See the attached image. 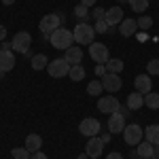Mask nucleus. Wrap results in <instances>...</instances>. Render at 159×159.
<instances>
[{"label":"nucleus","mask_w":159,"mask_h":159,"mask_svg":"<svg viewBox=\"0 0 159 159\" xmlns=\"http://www.w3.org/2000/svg\"><path fill=\"white\" fill-rule=\"evenodd\" d=\"M89 55H91V60L98 61V64H106V61L110 60L108 57V47L104 45V43H91L89 45Z\"/></svg>","instance_id":"39448f33"},{"label":"nucleus","mask_w":159,"mask_h":159,"mask_svg":"<svg viewBox=\"0 0 159 159\" xmlns=\"http://www.w3.org/2000/svg\"><path fill=\"white\" fill-rule=\"evenodd\" d=\"M121 76L119 74H112V72H106L102 76V87H104V91H108V93H115V91H119L121 89Z\"/></svg>","instance_id":"1a4fd4ad"},{"label":"nucleus","mask_w":159,"mask_h":159,"mask_svg":"<svg viewBox=\"0 0 159 159\" xmlns=\"http://www.w3.org/2000/svg\"><path fill=\"white\" fill-rule=\"evenodd\" d=\"M129 7L134 13H144L148 9V0H129Z\"/></svg>","instance_id":"a878e982"},{"label":"nucleus","mask_w":159,"mask_h":159,"mask_svg":"<svg viewBox=\"0 0 159 159\" xmlns=\"http://www.w3.org/2000/svg\"><path fill=\"white\" fill-rule=\"evenodd\" d=\"M15 68V53L11 49H2L0 51V70L9 72Z\"/></svg>","instance_id":"ddd939ff"},{"label":"nucleus","mask_w":159,"mask_h":159,"mask_svg":"<svg viewBox=\"0 0 159 159\" xmlns=\"http://www.w3.org/2000/svg\"><path fill=\"white\" fill-rule=\"evenodd\" d=\"M134 85H136V91H140L142 96H147L148 91H151V87H153V81H151L148 74H138L134 79Z\"/></svg>","instance_id":"4468645a"},{"label":"nucleus","mask_w":159,"mask_h":159,"mask_svg":"<svg viewBox=\"0 0 159 159\" xmlns=\"http://www.w3.org/2000/svg\"><path fill=\"white\" fill-rule=\"evenodd\" d=\"M74 43H79V45H91L93 43V36H96V30H93V25L87 24V21H81V24L74 25Z\"/></svg>","instance_id":"f03ea898"},{"label":"nucleus","mask_w":159,"mask_h":159,"mask_svg":"<svg viewBox=\"0 0 159 159\" xmlns=\"http://www.w3.org/2000/svg\"><path fill=\"white\" fill-rule=\"evenodd\" d=\"M136 159H147V157H136Z\"/></svg>","instance_id":"49530a36"},{"label":"nucleus","mask_w":159,"mask_h":159,"mask_svg":"<svg viewBox=\"0 0 159 159\" xmlns=\"http://www.w3.org/2000/svg\"><path fill=\"white\" fill-rule=\"evenodd\" d=\"M15 0H2V4H13Z\"/></svg>","instance_id":"79ce46f5"},{"label":"nucleus","mask_w":159,"mask_h":159,"mask_svg":"<svg viewBox=\"0 0 159 159\" xmlns=\"http://www.w3.org/2000/svg\"><path fill=\"white\" fill-rule=\"evenodd\" d=\"M64 60L68 61L70 66L81 64V60H83V51H81V47H68V49H66V55H64Z\"/></svg>","instance_id":"dca6fc26"},{"label":"nucleus","mask_w":159,"mask_h":159,"mask_svg":"<svg viewBox=\"0 0 159 159\" xmlns=\"http://www.w3.org/2000/svg\"><path fill=\"white\" fill-rule=\"evenodd\" d=\"M117 112H119L121 117H127V115H129V106H127V104H125V106H119V108H117Z\"/></svg>","instance_id":"f704fd0d"},{"label":"nucleus","mask_w":159,"mask_h":159,"mask_svg":"<svg viewBox=\"0 0 159 159\" xmlns=\"http://www.w3.org/2000/svg\"><path fill=\"white\" fill-rule=\"evenodd\" d=\"M40 147H43V138H40L38 134H30L28 138H25V148H28L30 153H38Z\"/></svg>","instance_id":"a211bd4d"},{"label":"nucleus","mask_w":159,"mask_h":159,"mask_svg":"<svg viewBox=\"0 0 159 159\" xmlns=\"http://www.w3.org/2000/svg\"><path fill=\"white\" fill-rule=\"evenodd\" d=\"M96 2H98V0H81V4H85L87 9H91V7H93Z\"/></svg>","instance_id":"e433bc0d"},{"label":"nucleus","mask_w":159,"mask_h":159,"mask_svg":"<svg viewBox=\"0 0 159 159\" xmlns=\"http://www.w3.org/2000/svg\"><path fill=\"white\" fill-rule=\"evenodd\" d=\"M87 157H93V159H98L100 155H102V148H104V142L100 140L98 136H93V138H89V142H87Z\"/></svg>","instance_id":"f8f14e48"},{"label":"nucleus","mask_w":159,"mask_h":159,"mask_svg":"<svg viewBox=\"0 0 159 159\" xmlns=\"http://www.w3.org/2000/svg\"><path fill=\"white\" fill-rule=\"evenodd\" d=\"M121 104H119V100L112 98V96H106V98H100L98 100V108L100 112H104V115H112V112H117Z\"/></svg>","instance_id":"9d476101"},{"label":"nucleus","mask_w":159,"mask_h":159,"mask_svg":"<svg viewBox=\"0 0 159 159\" xmlns=\"http://www.w3.org/2000/svg\"><path fill=\"white\" fill-rule=\"evenodd\" d=\"M144 106H148V108L157 110L159 108V93H155V91H148L147 96H144Z\"/></svg>","instance_id":"b1692460"},{"label":"nucleus","mask_w":159,"mask_h":159,"mask_svg":"<svg viewBox=\"0 0 159 159\" xmlns=\"http://www.w3.org/2000/svg\"><path fill=\"white\" fill-rule=\"evenodd\" d=\"M4 74H7V72H4V70H0V79H2V76H4Z\"/></svg>","instance_id":"37998d69"},{"label":"nucleus","mask_w":159,"mask_h":159,"mask_svg":"<svg viewBox=\"0 0 159 159\" xmlns=\"http://www.w3.org/2000/svg\"><path fill=\"white\" fill-rule=\"evenodd\" d=\"M91 17H93L96 21H102V19H106V11H104V9H100V7H96V9L91 11Z\"/></svg>","instance_id":"473e14b6"},{"label":"nucleus","mask_w":159,"mask_h":159,"mask_svg":"<svg viewBox=\"0 0 159 159\" xmlns=\"http://www.w3.org/2000/svg\"><path fill=\"white\" fill-rule=\"evenodd\" d=\"M68 76H70V81H83L85 79V68L81 66V64H76V66H70V72H68Z\"/></svg>","instance_id":"4be33fe9"},{"label":"nucleus","mask_w":159,"mask_h":159,"mask_svg":"<svg viewBox=\"0 0 159 159\" xmlns=\"http://www.w3.org/2000/svg\"><path fill=\"white\" fill-rule=\"evenodd\" d=\"M142 104H144V96H142L140 91H134V93L127 96V106H129V110L142 108Z\"/></svg>","instance_id":"6ab92c4d"},{"label":"nucleus","mask_w":159,"mask_h":159,"mask_svg":"<svg viewBox=\"0 0 159 159\" xmlns=\"http://www.w3.org/2000/svg\"><path fill=\"white\" fill-rule=\"evenodd\" d=\"M96 74L102 79V76L106 74V64H98V66H96Z\"/></svg>","instance_id":"72a5a7b5"},{"label":"nucleus","mask_w":159,"mask_h":159,"mask_svg":"<svg viewBox=\"0 0 159 159\" xmlns=\"http://www.w3.org/2000/svg\"><path fill=\"white\" fill-rule=\"evenodd\" d=\"M93 30H96V32H100V34H106V32H112V28H110V25L106 24V19H102V21H96V25H93Z\"/></svg>","instance_id":"7c9ffc66"},{"label":"nucleus","mask_w":159,"mask_h":159,"mask_svg":"<svg viewBox=\"0 0 159 159\" xmlns=\"http://www.w3.org/2000/svg\"><path fill=\"white\" fill-rule=\"evenodd\" d=\"M4 38H7V28L0 25V40H4Z\"/></svg>","instance_id":"a19ab883"},{"label":"nucleus","mask_w":159,"mask_h":159,"mask_svg":"<svg viewBox=\"0 0 159 159\" xmlns=\"http://www.w3.org/2000/svg\"><path fill=\"white\" fill-rule=\"evenodd\" d=\"M153 148H155V144H151L148 140H144V142H140V144H138L136 153H138V157H147V159H151V155H153Z\"/></svg>","instance_id":"412c9836"},{"label":"nucleus","mask_w":159,"mask_h":159,"mask_svg":"<svg viewBox=\"0 0 159 159\" xmlns=\"http://www.w3.org/2000/svg\"><path fill=\"white\" fill-rule=\"evenodd\" d=\"M30 159H47V155H45L43 151H38V153H32V155H30Z\"/></svg>","instance_id":"c9c22d12"},{"label":"nucleus","mask_w":159,"mask_h":159,"mask_svg":"<svg viewBox=\"0 0 159 159\" xmlns=\"http://www.w3.org/2000/svg\"><path fill=\"white\" fill-rule=\"evenodd\" d=\"M136 30H138V21L136 19H123L121 24H119V32H121L123 36H134Z\"/></svg>","instance_id":"f3484780"},{"label":"nucleus","mask_w":159,"mask_h":159,"mask_svg":"<svg viewBox=\"0 0 159 159\" xmlns=\"http://www.w3.org/2000/svg\"><path fill=\"white\" fill-rule=\"evenodd\" d=\"M74 15H76V17L81 19V21H85V19L89 17V15H91V13H89V9H87L85 4H79V7L74 9Z\"/></svg>","instance_id":"c85d7f7f"},{"label":"nucleus","mask_w":159,"mask_h":159,"mask_svg":"<svg viewBox=\"0 0 159 159\" xmlns=\"http://www.w3.org/2000/svg\"><path fill=\"white\" fill-rule=\"evenodd\" d=\"M136 21H138V28H140V30H148V28L153 25V19L147 17V15H140V19H136Z\"/></svg>","instance_id":"2f4dec72"},{"label":"nucleus","mask_w":159,"mask_h":159,"mask_svg":"<svg viewBox=\"0 0 159 159\" xmlns=\"http://www.w3.org/2000/svg\"><path fill=\"white\" fill-rule=\"evenodd\" d=\"M30 45H32V36L28 32H17L11 40V49L19 51V53H28L30 51Z\"/></svg>","instance_id":"423d86ee"},{"label":"nucleus","mask_w":159,"mask_h":159,"mask_svg":"<svg viewBox=\"0 0 159 159\" xmlns=\"http://www.w3.org/2000/svg\"><path fill=\"white\" fill-rule=\"evenodd\" d=\"M121 21H123V9L121 7H112V9L106 11V24L110 28H115V25L121 24Z\"/></svg>","instance_id":"2eb2a0df"},{"label":"nucleus","mask_w":159,"mask_h":159,"mask_svg":"<svg viewBox=\"0 0 159 159\" xmlns=\"http://www.w3.org/2000/svg\"><path fill=\"white\" fill-rule=\"evenodd\" d=\"M147 72L148 76H159V60H151L147 64Z\"/></svg>","instance_id":"c756f323"},{"label":"nucleus","mask_w":159,"mask_h":159,"mask_svg":"<svg viewBox=\"0 0 159 159\" xmlns=\"http://www.w3.org/2000/svg\"><path fill=\"white\" fill-rule=\"evenodd\" d=\"M125 129V117H121L119 112H112L108 117V132L110 134H123Z\"/></svg>","instance_id":"9b49d317"},{"label":"nucleus","mask_w":159,"mask_h":159,"mask_svg":"<svg viewBox=\"0 0 159 159\" xmlns=\"http://www.w3.org/2000/svg\"><path fill=\"white\" fill-rule=\"evenodd\" d=\"M49 43L55 47V49L66 51L68 47H72L74 34L70 32V30H66V28H57L55 32H51V34H49Z\"/></svg>","instance_id":"f257e3e1"},{"label":"nucleus","mask_w":159,"mask_h":159,"mask_svg":"<svg viewBox=\"0 0 159 159\" xmlns=\"http://www.w3.org/2000/svg\"><path fill=\"white\" fill-rule=\"evenodd\" d=\"M110 132H106V134H102V138H100V140H102V142H104V144H106V142H110Z\"/></svg>","instance_id":"4c0bfd02"},{"label":"nucleus","mask_w":159,"mask_h":159,"mask_svg":"<svg viewBox=\"0 0 159 159\" xmlns=\"http://www.w3.org/2000/svg\"><path fill=\"white\" fill-rule=\"evenodd\" d=\"M106 159H123V155L121 153H108V157Z\"/></svg>","instance_id":"ea45409f"},{"label":"nucleus","mask_w":159,"mask_h":159,"mask_svg":"<svg viewBox=\"0 0 159 159\" xmlns=\"http://www.w3.org/2000/svg\"><path fill=\"white\" fill-rule=\"evenodd\" d=\"M102 91H104L102 81H91V83L87 85V93H89V96H100Z\"/></svg>","instance_id":"bb28decb"},{"label":"nucleus","mask_w":159,"mask_h":159,"mask_svg":"<svg viewBox=\"0 0 159 159\" xmlns=\"http://www.w3.org/2000/svg\"><path fill=\"white\" fill-rule=\"evenodd\" d=\"M11 155H13V159H30L32 153H30L25 147H17V148H13V151H11Z\"/></svg>","instance_id":"cd10ccee"},{"label":"nucleus","mask_w":159,"mask_h":159,"mask_svg":"<svg viewBox=\"0 0 159 159\" xmlns=\"http://www.w3.org/2000/svg\"><path fill=\"white\" fill-rule=\"evenodd\" d=\"M123 70V61L117 60V57H110L106 61V72H112V74H119Z\"/></svg>","instance_id":"5701e85b"},{"label":"nucleus","mask_w":159,"mask_h":159,"mask_svg":"<svg viewBox=\"0 0 159 159\" xmlns=\"http://www.w3.org/2000/svg\"><path fill=\"white\" fill-rule=\"evenodd\" d=\"M119 2H129V0H119Z\"/></svg>","instance_id":"a18cd8bd"},{"label":"nucleus","mask_w":159,"mask_h":159,"mask_svg":"<svg viewBox=\"0 0 159 159\" xmlns=\"http://www.w3.org/2000/svg\"><path fill=\"white\" fill-rule=\"evenodd\" d=\"M47 70L53 79H60V76H68L70 72V64L64 60V57H57V60L49 61V66H47Z\"/></svg>","instance_id":"20e7f679"},{"label":"nucleus","mask_w":159,"mask_h":159,"mask_svg":"<svg viewBox=\"0 0 159 159\" xmlns=\"http://www.w3.org/2000/svg\"><path fill=\"white\" fill-rule=\"evenodd\" d=\"M79 159H87V153H85V155H81V157H79Z\"/></svg>","instance_id":"c03bdc74"},{"label":"nucleus","mask_w":159,"mask_h":159,"mask_svg":"<svg viewBox=\"0 0 159 159\" xmlns=\"http://www.w3.org/2000/svg\"><path fill=\"white\" fill-rule=\"evenodd\" d=\"M142 136H144L142 127H140V125H136V123H132V125H125V129H123L125 144H129V147H138V144L142 142Z\"/></svg>","instance_id":"7ed1b4c3"},{"label":"nucleus","mask_w":159,"mask_h":159,"mask_svg":"<svg viewBox=\"0 0 159 159\" xmlns=\"http://www.w3.org/2000/svg\"><path fill=\"white\" fill-rule=\"evenodd\" d=\"M79 132H81L83 136H87V138H93V136L100 134V121H98V119L87 117V119H83V121H81V125H79Z\"/></svg>","instance_id":"6e6552de"},{"label":"nucleus","mask_w":159,"mask_h":159,"mask_svg":"<svg viewBox=\"0 0 159 159\" xmlns=\"http://www.w3.org/2000/svg\"><path fill=\"white\" fill-rule=\"evenodd\" d=\"M60 21H61V17H60V15H55V13L45 15V17L40 19V32L49 36L51 32H55V30L60 28Z\"/></svg>","instance_id":"0eeeda50"},{"label":"nucleus","mask_w":159,"mask_h":159,"mask_svg":"<svg viewBox=\"0 0 159 159\" xmlns=\"http://www.w3.org/2000/svg\"><path fill=\"white\" fill-rule=\"evenodd\" d=\"M49 66V60H47V55H43V53H38L32 57V68L34 70H43V68H47Z\"/></svg>","instance_id":"393cba45"},{"label":"nucleus","mask_w":159,"mask_h":159,"mask_svg":"<svg viewBox=\"0 0 159 159\" xmlns=\"http://www.w3.org/2000/svg\"><path fill=\"white\" fill-rule=\"evenodd\" d=\"M151 159H159V144H155V148H153V155H151Z\"/></svg>","instance_id":"58836bf2"},{"label":"nucleus","mask_w":159,"mask_h":159,"mask_svg":"<svg viewBox=\"0 0 159 159\" xmlns=\"http://www.w3.org/2000/svg\"><path fill=\"white\" fill-rule=\"evenodd\" d=\"M144 140H148L151 144H159V125H148L144 129Z\"/></svg>","instance_id":"aec40b11"}]
</instances>
